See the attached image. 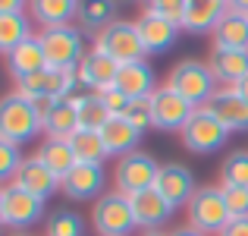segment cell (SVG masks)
Wrapping results in <instances>:
<instances>
[{
    "label": "cell",
    "instance_id": "6da1fadb",
    "mask_svg": "<svg viewBox=\"0 0 248 236\" xmlns=\"http://www.w3.org/2000/svg\"><path fill=\"white\" fill-rule=\"evenodd\" d=\"M41 133H44V123L22 91L13 88L6 95H0V139L22 148L29 142H35Z\"/></svg>",
    "mask_w": 248,
    "mask_h": 236
},
{
    "label": "cell",
    "instance_id": "7a4b0ae2",
    "mask_svg": "<svg viewBox=\"0 0 248 236\" xmlns=\"http://www.w3.org/2000/svg\"><path fill=\"white\" fill-rule=\"evenodd\" d=\"M164 85L173 88L176 95H182L195 107H204L214 98V91L220 88V82L214 76V69L207 67V60H198V57H186V60L173 63Z\"/></svg>",
    "mask_w": 248,
    "mask_h": 236
},
{
    "label": "cell",
    "instance_id": "3957f363",
    "mask_svg": "<svg viewBox=\"0 0 248 236\" xmlns=\"http://www.w3.org/2000/svg\"><path fill=\"white\" fill-rule=\"evenodd\" d=\"M182 211H186L188 227H195V230L204 233V236H220L223 227L232 220L220 183H204V186H198Z\"/></svg>",
    "mask_w": 248,
    "mask_h": 236
},
{
    "label": "cell",
    "instance_id": "277c9868",
    "mask_svg": "<svg viewBox=\"0 0 248 236\" xmlns=\"http://www.w3.org/2000/svg\"><path fill=\"white\" fill-rule=\"evenodd\" d=\"M88 224L97 236H132V233H139L129 195L116 192V189H110L97 202H91Z\"/></svg>",
    "mask_w": 248,
    "mask_h": 236
},
{
    "label": "cell",
    "instance_id": "5b68a950",
    "mask_svg": "<svg viewBox=\"0 0 248 236\" xmlns=\"http://www.w3.org/2000/svg\"><path fill=\"white\" fill-rule=\"evenodd\" d=\"M230 135L232 133L214 117L211 107H195V114L188 117V123L179 133V142H182V148L192 152V154H217V152L226 148Z\"/></svg>",
    "mask_w": 248,
    "mask_h": 236
},
{
    "label": "cell",
    "instance_id": "8992f818",
    "mask_svg": "<svg viewBox=\"0 0 248 236\" xmlns=\"http://www.w3.org/2000/svg\"><path fill=\"white\" fill-rule=\"evenodd\" d=\"M38 41H41V48H44L47 67H57V69H79L82 57L88 54L79 22L54 25V29H38Z\"/></svg>",
    "mask_w": 248,
    "mask_h": 236
},
{
    "label": "cell",
    "instance_id": "52a82bcc",
    "mask_svg": "<svg viewBox=\"0 0 248 236\" xmlns=\"http://www.w3.org/2000/svg\"><path fill=\"white\" fill-rule=\"evenodd\" d=\"M91 38H94V51H104L116 63H132V60H145L148 57L135 19H116V22H110L107 29H101Z\"/></svg>",
    "mask_w": 248,
    "mask_h": 236
},
{
    "label": "cell",
    "instance_id": "ba28073f",
    "mask_svg": "<svg viewBox=\"0 0 248 236\" xmlns=\"http://www.w3.org/2000/svg\"><path fill=\"white\" fill-rule=\"evenodd\" d=\"M157 173H160V164L154 161V154L148 152H132V154H123L116 157L113 164V189L123 195H135L141 189H151L157 183Z\"/></svg>",
    "mask_w": 248,
    "mask_h": 236
},
{
    "label": "cell",
    "instance_id": "9c48e42d",
    "mask_svg": "<svg viewBox=\"0 0 248 236\" xmlns=\"http://www.w3.org/2000/svg\"><path fill=\"white\" fill-rule=\"evenodd\" d=\"M113 180H110L104 164H76L60 183V192L69 202H97L104 192H110Z\"/></svg>",
    "mask_w": 248,
    "mask_h": 236
},
{
    "label": "cell",
    "instance_id": "30bf717a",
    "mask_svg": "<svg viewBox=\"0 0 248 236\" xmlns=\"http://www.w3.org/2000/svg\"><path fill=\"white\" fill-rule=\"evenodd\" d=\"M16 91H22L25 98H35V95H50V98H69L82 88L79 82V69H57V67H44L38 73L25 76V79H16L13 85Z\"/></svg>",
    "mask_w": 248,
    "mask_h": 236
},
{
    "label": "cell",
    "instance_id": "8fae6325",
    "mask_svg": "<svg viewBox=\"0 0 248 236\" xmlns=\"http://www.w3.org/2000/svg\"><path fill=\"white\" fill-rule=\"evenodd\" d=\"M198 186H201V183L195 180V170L188 167V164H179V161L160 164L157 183H154V189L164 195V199L176 208V211L188 205V199L195 195V189H198Z\"/></svg>",
    "mask_w": 248,
    "mask_h": 236
},
{
    "label": "cell",
    "instance_id": "7c38bea8",
    "mask_svg": "<svg viewBox=\"0 0 248 236\" xmlns=\"http://www.w3.org/2000/svg\"><path fill=\"white\" fill-rule=\"evenodd\" d=\"M41 220H47V202L10 183L6 186V227L16 233V230H31Z\"/></svg>",
    "mask_w": 248,
    "mask_h": 236
},
{
    "label": "cell",
    "instance_id": "4fadbf2b",
    "mask_svg": "<svg viewBox=\"0 0 248 236\" xmlns=\"http://www.w3.org/2000/svg\"><path fill=\"white\" fill-rule=\"evenodd\" d=\"M151 107H154V129H160V133H182L188 117L195 114V104H188L182 95L167 88L164 82L151 95Z\"/></svg>",
    "mask_w": 248,
    "mask_h": 236
},
{
    "label": "cell",
    "instance_id": "5bb4252c",
    "mask_svg": "<svg viewBox=\"0 0 248 236\" xmlns=\"http://www.w3.org/2000/svg\"><path fill=\"white\" fill-rule=\"evenodd\" d=\"M135 25H139V35H141V44H145L148 57L173 51L176 41H179V32H182L176 22H170V19L157 16V13H151V10H141L139 19H135Z\"/></svg>",
    "mask_w": 248,
    "mask_h": 236
},
{
    "label": "cell",
    "instance_id": "9a60e30c",
    "mask_svg": "<svg viewBox=\"0 0 248 236\" xmlns=\"http://www.w3.org/2000/svg\"><path fill=\"white\" fill-rule=\"evenodd\" d=\"M60 176L54 173V170L47 167L44 161H38L35 154L31 157H25L22 164H19V170H16V176H13V186H19V189H25V192H31V195H38V199H54L57 192H60Z\"/></svg>",
    "mask_w": 248,
    "mask_h": 236
},
{
    "label": "cell",
    "instance_id": "2e32d148",
    "mask_svg": "<svg viewBox=\"0 0 248 236\" xmlns=\"http://www.w3.org/2000/svg\"><path fill=\"white\" fill-rule=\"evenodd\" d=\"M204 107H211L214 117H217L230 133H248V101L239 95L236 85H220Z\"/></svg>",
    "mask_w": 248,
    "mask_h": 236
},
{
    "label": "cell",
    "instance_id": "e0dca14e",
    "mask_svg": "<svg viewBox=\"0 0 248 236\" xmlns=\"http://www.w3.org/2000/svg\"><path fill=\"white\" fill-rule=\"evenodd\" d=\"M129 205H132V214H135V224L139 230H160L170 218L176 214V208L170 205L157 189H141V192L129 195Z\"/></svg>",
    "mask_w": 248,
    "mask_h": 236
},
{
    "label": "cell",
    "instance_id": "ac0fdd59",
    "mask_svg": "<svg viewBox=\"0 0 248 236\" xmlns=\"http://www.w3.org/2000/svg\"><path fill=\"white\" fill-rule=\"evenodd\" d=\"M116 73H120V63H116L113 57H107L104 51H94V48H91L88 54L82 57V63H79V82H82V88L85 91H94V95L113 88V85H116Z\"/></svg>",
    "mask_w": 248,
    "mask_h": 236
},
{
    "label": "cell",
    "instance_id": "d6986e66",
    "mask_svg": "<svg viewBox=\"0 0 248 236\" xmlns=\"http://www.w3.org/2000/svg\"><path fill=\"white\" fill-rule=\"evenodd\" d=\"M116 88L123 91V95H129L132 101H139V98H151L154 91L160 88L157 82V73H154V67L145 60H132V63H120V73H116Z\"/></svg>",
    "mask_w": 248,
    "mask_h": 236
},
{
    "label": "cell",
    "instance_id": "ffe728a7",
    "mask_svg": "<svg viewBox=\"0 0 248 236\" xmlns=\"http://www.w3.org/2000/svg\"><path fill=\"white\" fill-rule=\"evenodd\" d=\"M226 10H230V0H186L182 32H188V35H214V29L226 16Z\"/></svg>",
    "mask_w": 248,
    "mask_h": 236
},
{
    "label": "cell",
    "instance_id": "44dd1931",
    "mask_svg": "<svg viewBox=\"0 0 248 236\" xmlns=\"http://www.w3.org/2000/svg\"><path fill=\"white\" fill-rule=\"evenodd\" d=\"M31 22L38 29H54V25H73L79 19V0H29Z\"/></svg>",
    "mask_w": 248,
    "mask_h": 236
},
{
    "label": "cell",
    "instance_id": "7402d4cb",
    "mask_svg": "<svg viewBox=\"0 0 248 236\" xmlns=\"http://www.w3.org/2000/svg\"><path fill=\"white\" fill-rule=\"evenodd\" d=\"M207 67L214 69L220 85H239L248 76V51L236 48H211L207 54Z\"/></svg>",
    "mask_w": 248,
    "mask_h": 236
},
{
    "label": "cell",
    "instance_id": "603a6c76",
    "mask_svg": "<svg viewBox=\"0 0 248 236\" xmlns=\"http://www.w3.org/2000/svg\"><path fill=\"white\" fill-rule=\"evenodd\" d=\"M3 60H6V73H10L13 82L47 67V57H44V48H41V41H38V35L25 38L19 48H13L10 54L3 57Z\"/></svg>",
    "mask_w": 248,
    "mask_h": 236
},
{
    "label": "cell",
    "instance_id": "cb8c5ba5",
    "mask_svg": "<svg viewBox=\"0 0 248 236\" xmlns=\"http://www.w3.org/2000/svg\"><path fill=\"white\" fill-rule=\"evenodd\" d=\"M101 135H104V145H107L110 157H123V154L139 152V142H141L145 133H139L126 117H110V120L104 123Z\"/></svg>",
    "mask_w": 248,
    "mask_h": 236
},
{
    "label": "cell",
    "instance_id": "d4e9b609",
    "mask_svg": "<svg viewBox=\"0 0 248 236\" xmlns=\"http://www.w3.org/2000/svg\"><path fill=\"white\" fill-rule=\"evenodd\" d=\"M211 48H236L248 51V13L226 10V16L217 22L211 35Z\"/></svg>",
    "mask_w": 248,
    "mask_h": 236
},
{
    "label": "cell",
    "instance_id": "484cf974",
    "mask_svg": "<svg viewBox=\"0 0 248 236\" xmlns=\"http://www.w3.org/2000/svg\"><path fill=\"white\" fill-rule=\"evenodd\" d=\"M35 157L38 161H44L50 170H54L57 176H66L69 170L76 167V152H73V145H69V139H54V135H44L41 139V145L35 148Z\"/></svg>",
    "mask_w": 248,
    "mask_h": 236
},
{
    "label": "cell",
    "instance_id": "4316f807",
    "mask_svg": "<svg viewBox=\"0 0 248 236\" xmlns=\"http://www.w3.org/2000/svg\"><path fill=\"white\" fill-rule=\"evenodd\" d=\"M31 35H38V32L29 13H0V57H6Z\"/></svg>",
    "mask_w": 248,
    "mask_h": 236
},
{
    "label": "cell",
    "instance_id": "83f0119b",
    "mask_svg": "<svg viewBox=\"0 0 248 236\" xmlns=\"http://www.w3.org/2000/svg\"><path fill=\"white\" fill-rule=\"evenodd\" d=\"M116 10L120 0H79V29L97 35L101 29H107L110 22H116Z\"/></svg>",
    "mask_w": 248,
    "mask_h": 236
},
{
    "label": "cell",
    "instance_id": "f1b7e54d",
    "mask_svg": "<svg viewBox=\"0 0 248 236\" xmlns=\"http://www.w3.org/2000/svg\"><path fill=\"white\" fill-rule=\"evenodd\" d=\"M69 145H73L79 164H104L110 157L107 145H104V135L97 129H76L69 135Z\"/></svg>",
    "mask_w": 248,
    "mask_h": 236
},
{
    "label": "cell",
    "instance_id": "f546056e",
    "mask_svg": "<svg viewBox=\"0 0 248 236\" xmlns=\"http://www.w3.org/2000/svg\"><path fill=\"white\" fill-rule=\"evenodd\" d=\"M69 101L79 110V129H97L101 133L104 123L110 120V110L104 107V101L94 91H76V95H69Z\"/></svg>",
    "mask_w": 248,
    "mask_h": 236
},
{
    "label": "cell",
    "instance_id": "4dcf8cb0",
    "mask_svg": "<svg viewBox=\"0 0 248 236\" xmlns=\"http://www.w3.org/2000/svg\"><path fill=\"white\" fill-rule=\"evenodd\" d=\"M79 129V110L69 98L57 101V107L50 110V117L44 120V135H54V139H69V135Z\"/></svg>",
    "mask_w": 248,
    "mask_h": 236
},
{
    "label": "cell",
    "instance_id": "1f68e13d",
    "mask_svg": "<svg viewBox=\"0 0 248 236\" xmlns=\"http://www.w3.org/2000/svg\"><path fill=\"white\" fill-rule=\"evenodd\" d=\"M85 218L73 208H60V211L47 214L44 220V236H85Z\"/></svg>",
    "mask_w": 248,
    "mask_h": 236
},
{
    "label": "cell",
    "instance_id": "d6a6232c",
    "mask_svg": "<svg viewBox=\"0 0 248 236\" xmlns=\"http://www.w3.org/2000/svg\"><path fill=\"white\" fill-rule=\"evenodd\" d=\"M220 186H248V148L230 152L220 164Z\"/></svg>",
    "mask_w": 248,
    "mask_h": 236
},
{
    "label": "cell",
    "instance_id": "836d02e7",
    "mask_svg": "<svg viewBox=\"0 0 248 236\" xmlns=\"http://www.w3.org/2000/svg\"><path fill=\"white\" fill-rule=\"evenodd\" d=\"M22 161H25L22 148L13 145V142H6V139H0V186H10Z\"/></svg>",
    "mask_w": 248,
    "mask_h": 236
},
{
    "label": "cell",
    "instance_id": "e575fe53",
    "mask_svg": "<svg viewBox=\"0 0 248 236\" xmlns=\"http://www.w3.org/2000/svg\"><path fill=\"white\" fill-rule=\"evenodd\" d=\"M126 120L132 123L139 133L154 129V107H151V98H139V101H132V107L126 110Z\"/></svg>",
    "mask_w": 248,
    "mask_h": 236
},
{
    "label": "cell",
    "instance_id": "d590c367",
    "mask_svg": "<svg viewBox=\"0 0 248 236\" xmlns=\"http://www.w3.org/2000/svg\"><path fill=\"white\" fill-rule=\"evenodd\" d=\"M145 10L157 13V16L170 19V22H176L182 29V16H186V0H145Z\"/></svg>",
    "mask_w": 248,
    "mask_h": 236
},
{
    "label": "cell",
    "instance_id": "8d00e7d4",
    "mask_svg": "<svg viewBox=\"0 0 248 236\" xmlns=\"http://www.w3.org/2000/svg\"><path fill=\"white\" fill-rule=\"evenodd\" d=\"M223 199L230 208V218H248V186H223Z\"/></svg>",
    "mask_w": 248,
    "mask_h": 236
},
{
    "label": "cell",
    "instance_id": "74e56055",
    "mask_svg": "<svg viewBox=\"0 0 248 236\" xmlns=\"http://www.w3.org/2000/svg\"><path fill=\"white\" fill-rule=\"evenodd\" d=\"M97 98H101V101H104V107L110 110V117H126V110L132 107V98H129V95H123V91L116 88V85H113V88H107V91H101Z\"/></svg>",
    "mask_w": 248,
    "mask_h": 236
},
{
    "label": "cell",
    "instance_id": "f35d334b",
    "mask_svg": "<svg viewBox=\"0 0 248 236\" xmlns=\"http://www.w3.org/2000/svg\"><path fill=\"white\" fill-rule=\"evenodd\" d=\"M31 101V107H35V114L41 117V123L47 120L50 117V110L57 107V101H60V98H50V95H35V98H29Z\"/></svg>",
    "mask_w": 248,
    "mask_h": 236
},
{
    "label": "cell",
    "instance_id": "ab89813d",
    "mask_svg": "<svg viewBox=\"0 0 248 236\" xmlns=\"http://www.w3.org/2000/svg\"><path fill=\"white\" fill-rule=\"evenodd\" d=\"M220 236H248V218L230 220V224L223 227V233H220Z\"/></svg>",
    "mask_w": 248,
    "mask_h": 236
},
{
    "label": "cell",
    "instance_id": "60d3db41",
    "mask_svg": "<svg viewBox=\"0 0 248 236\" xmlns=\"http://www.w3.org/2000/svg\"><path fill=\"white\" fill-rule=\"evenodd\" d=\"M29 0H0V13H25Z\"/></svg>",
    "mask_w": 248,
    "mask_h": 236
},
{
    "label": "cell",
    "instance_id": "b9f144b4",
    "mask_svg": "<svg viewBox=\"0 0 248 236\" xmlns=\"http://www.w3.org/2000/svg\"><path fill=\"white\" fill-rule=\"evenodd\" d=\"M6 227V186H0V230Z\"/></svg>",
    "mask_w": 248,
    "mask_h": 236
},
{
    "label": "cell",
    "instance_id": "7bdbcfd3",
    "mask_svg": "<svg viewBox=\"0 0 248 236\" xmlns=\"http://www.w3.org/2000/svg\"><path fill=\"white\" fill-rule=\"evenodd\" d=\"M170 236H204V233H198V230H195V227H176V230H170Z\"/></svg>",
    "mask_w": 248,
    "mask_h": 236
},
{
    "label": "cell",
    "instance_id": "ee69618b",
    "mask_svg": "<svg viewBox=\"0 0 248 236\" xmlns=\"http://www.w3.org/2000/svg\"><path fill=\"white\" fill-rule=\"evenodd\" d=\"M230 10H239V13H248V0H230Z\"/></svg>",
    "mask_w": 248,
    "mask_h": 236
},
{
    "label": "cell",
    "instance_id": "f6af8a7d",
    "mask_svg": "<svg viewBox=\"0 0 248 236\" xmlns=\"http://www.w3.org/2000/svg\"><path fill=\"white\" fill-rule=\"evenodd\" d=\"M236 88H239V95H242V98H245V101H248V76H245V79H242V82H239V85H236Z\"/></svg>",
    "mask_w": 248,
    "mask_h": 236
},
{
    "label": "cell",
    "instance_id": "bcb514c9",
    "mask_svg": "<svg viewBox=\"0 0 248 236\" xmlns=\"http://www.w3.org/2000/svg\"><path fill=\"white\" fill-rule=\"evenodd\" d=\"M135 236H170V233H164V230H139Z\"/></svg>",
    "mask_w": 248,
    "mask_h": 236
},
{
    "label": "cell",
    "instance_id": "7dc6e473",
    "mask_svg": "<svg viewBox=\"0 0 248 236\" xmlns=\"http://www.w3.org/2000/svg\"><path fill=\"white\" fill-rule=\"evenodd\" d=\"M6 236H35V233H25V230H16V233H6Z\"/></svg>",
    "mask_w": 248,
    "mask_h": 236
}]
</instances>
